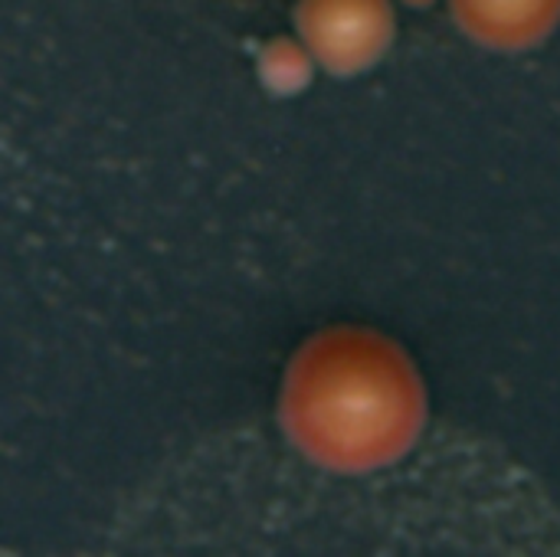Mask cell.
Masks as SVG:
<instances>
[{"mask_svg": "<svg viewBox=\"0 0 560 557\" xmlns=\"http://www.w3.org/2000/svg\"><path fill=\"white\" fill-rule=\"evenodd\" d=\"M279 417L295 450L331 473L400 463L427 427V387L413 358L374 328H325L292 358Z\"/></svg>", "mask_w": 560, "mask_h": 557, "instance_id": "cell-1", "label": "cell"}, {"mask_svg": "<svg viewBox=\"0 0 560 557\" xmlns=\"http://www.w3.org/2000/svg\"><path fill=\"white\" fill-rule=\"evenodd\" d=\"M299 26L318 66L351 76L371 69L387 53L394 13L387 0H308Z\"/></svg>", "mask_w": 560, "mask_h": 557, "instance_id": "cell-2", "label": "cell"}, {"mask_svg": "<svg viewBox=\"0 0 560 557\" xmlns=\"http://www.w3.org/2000/svg\"><path fill=\"white\" fill-rule=\"evenodd\" d=\"M456 13L479 43L522 49L555 26L560 0H456Z\"/></svg>", "mask_w": 560, "mask_h": 557, "instance_id": "cell-3", "label": "cell"}, {"mask_svg": "<svg viewBox=\"0 0 560 557\" xmlns=\"http://www.w3.org/2000/svg\"><path fill=\"white\" fill-rule=\"evenodd\" d=\"M315 69V59L305 46L295 43H279L266 53L262 59V76L276 92H295L308 82Z\"/></svg>", "mask_w": 560, "mask_h": 557, "instance_id": "cell-4", "label": "cell"}]
</instances>
